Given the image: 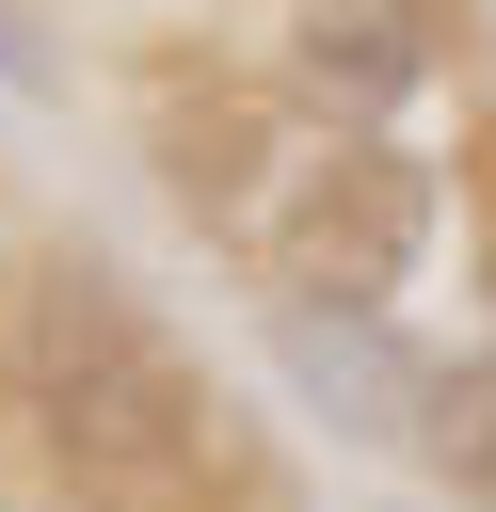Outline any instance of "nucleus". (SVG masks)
I'll use <instances>...</instances> for the list:
<instances>
[{
    "instance_id": "1",
    "label": "nucleus",
    "mask_w": 496,
    "mask_h": 512,
    "mask_svg": "<svg viewBox=\"0 0 496 512\" xmlns=\"http://www.w3.org/2000/svg\"><path fill=\"white\" fill-rule=\"evenodd\" d=\"M16 400H32V448L64 464L80 512H208V400H192L176 336L96 256L32 272V304H16Z\"/></svg>"
},
{
    "instance_id": "2",
    "label": "nucleus",
    "mask_w": 496,
    "mask_h": 512,
    "mask_svg": "<svg viewBox=\"0 0 496 512\" xmlns=\"http://www.w3.org/2000/svg\"><path fill=\"white\" fill-rule=\"evenodd\" d=\"M416 240H432V176L400 144H368V128H320L304 192L272 224V272H304V304H384L416 272Z\"/></svg>"
},
{
    "instance_id": "3",
    "label": "nucleus",
    "mask_w": 496,
    "mask_h": 512,
    "mask_svg": "<svg viewBox=\"0 0 496 512\" xmlns=\"http://www.w3.org/2000/svg\"><path fill=\"white\" fill-rule=\"evenodd\" d=\"M288 368L320 384V416H352V432H416V352L384 336V304H288Z\"/></svg>"
},
{
    "instance_id": "4",
    "label": "nucleus",
    "mask_w": 496,
    "mask_h": 512,
    "mask_svg": "<svg viewBox=\"0 0 496 512\" xmlns=\"http://www.w3.org/2000/svg\"><path fill=\"white\" fill-rule=\"evenodd\" d=\"M416 64H432L416 0H304V80L336 96V128H384L416 96Z\"/></svg>"
},
{
    "instance_id": "5",
    "label": "nucleus",
    "mask_w": 496,
    "mask_h": 512,
    "mask_svg": "<svg viewBox=\"0 0 496 512\" xmlns=\"http://www.w3.org/2000/svg\"><path fill=\"white\" fill-rule=\"evenodd\" d=\"M416 464H432L464 512H496V352H432V384H416Z\"/></svg>"
}]
</instances>
